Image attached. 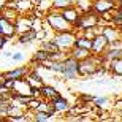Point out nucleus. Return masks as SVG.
<instances>
[{"label": "nucleus", "instance_id": "f257e3e1", "mask_svg": "<svg viewBox=\"0 0 122 122\" xmlns=\"http://www.w3.org/2000/svg\"><path fill=\"white\" fill-rule=\"evenodd\" d=\"M76 71H78V59L70 57V59L65 60V71L62 73L63 76L68 78V79H73L76 76Z\"/></svg>", "mask_w": 122, "mask_h": 122}, {"label": "nucleus", "instance_id": "9b49d317", "mask_svg": "<svg viewBox=\"0 0 122 122\" xmlns=\"http://www.w3.org/2000/svg\"><path fill=\"white\" fill-rule=\"evenodd\" d=\"M111 8V3H109L108 0H98L97 3H95V10L97 11H106V10Z\"/></svg>", "mask_w": 122, "mask_h": 122}, {"label": "nucleus", "instance_id": "9d476101", "mask_svg": "<svg viewBox=\"0 0 122 122\" xmlns=\"http://www.w3.org/2000/svg\"><path fill=\"white\" fill-rule=\"evenodd\" d=\"M76 46L79 48H84V49H92V41L89 38H79V40H75Z\"/></svg>", "mask_w": 122, "mask_h": 122}, {"label": "nucleus", "instance_id": "39448f33", "mask_svg": "<svg viewBox=\"0 0 122 122\" xmlns=\"http://www.w3.org/2000/svg\"><path fill=\"white\" fill-rule=\"evenodd\" d=\"M56 43L59 46V49L60 48H70V46L75 43V36H73L71 33H63V35H59L56 38Z\"/></svg>", "mask_w": 122, "mask_h": 122}, {"label": "nucleus", "instance_id": "2eb2a0df", "mask_svg": "<svg viewBox=\"0 0 122 122\" xmlns=\"http://www.w3.org/2000/svg\"><path fill=\"white\" fill-rule=\"evenodd\" d=\"M35 36H36V33H35V32L29 30L27 33H24V35L21 36V40H19V41H21V43H29V41H32L33 38H35Z\"/></svg>", "mask_w": 122, "mask_h": 122}, {"label": "nucleus", "instance_id": "bb28decb", "mask_svg": "<svg viewBox=\"0 0 122 122\" xmlns=\"http://www.w3.org/2000/svg\"><path fill=\"white\" fill-rule=\"evenodd\" d=\"M121 25H122V22H121Z\"/></svg>", "mask_w": 122, "mask_h": 122}, {"label": "nucleus", "instance_id": "4468645a", "mask_svg": "<svg viewBox=\"0 0 122 122\" xmlns=\"http://www.w3.org/2000/svg\"><path fill=\"white\" fill-rule=\"evenodd\" d=\"M49 56H51V52L41 49V51H38V52L35 54V59L40 60V62H46V60H49Z\"/></svg>", "mask_w": 122, "mask_h": 122}, {"label": "nucleus", "instance_id": "5701e85b", "mask_svg": "<svg viewBox=\"0 0 122 122\" xmlns=\"http://www.w3.org/2000/svg\"><path fill=\"white\" fill-rule=\"evenodd\" d=\"M103 103H106V98H95V105H98V106H102Z\"/></svg>", "mask_w": 122, "mask_h": 122}, {"label": "nucleus", "instance_id": "20e7f679", "mask_svg": "<svg viewBox=\"0 0 122 122\" xmlns=\"http://www.w3.org/2000/svg\"><path fill=\"white\" fill-rule=\"evenodd\" d=\"M48 21H49V24L54 29H57V30H67L68 29V21L63 18V16H49Z\"/></svg>", "mask_w": 122, "mask_h": 122}, {"label": "nucleus", "instance_id": "f3484780", "mask_svg": "<svg viewBox=\"0 0 122 122\" xmlns=\"http://www.w3.org/2000/svg\"><path fill=\"white\" fill-rule=\"evenodd\" d=\"M41 94L43 95H46V97H52V98H56L57 97V92L52 89V87H41Z\"/></svg>", "mask_w": 122, "mask_h": 122}, {"label": "nucleus", "instance_id": "f03ea898", "mask_svg": "<svg viewBox=\"0 0 122 122\" xmlns=\"http://www.w3.org/2000/svg\"><path fill=\"white\" fill-rule=\"evenodd\" d=\"M13 86L16 87V92H18L19 95H25V97H33V89L30 87V84H29V81H16V79H13Z\"/></svg>", "mask_w": 122, "mask_h": 122}, {"label": "nucleus", "instance_id": "6ab92c4d", "mask_svg": "<svg viewBox=\"0 0 122 122\" xmlns=\"http://www.w3.org/2000/svg\"><path fill=\"white\" fill-rule=\"evenodd\" d=\"M109 59H119V57H122V51L121 49H111L108 54Z\"/></svg>", "mask_w": 122, "mask_h": 122}, {"label": "nucleus", "instance_id": "aec40b11", "mask_svg": "<svg viewBox=\"0 0 122 122\" xmlns=\"http://www.w3.org/2000/svg\"><path fill=\"white\" fill-rule=\"evenodd\" d=\"M70 3H73V0H56V2H54V6L62 8V6H68Z\"/></svg>", "mask_w": 122, "mask_h": 122}, {"label": "nucleus", "instance_id": "b1692460", "mask_svg": "<svg viewBox=\"0 0 122 122\" xmlns=\"http://www.w3.org/2000/svg\"><path fill=\"white\" fill-rule=\"evenodd\" d=\"M13 59H14V60H21V59H22V54L16 52V54H13Z\"/></svg>", "mask_w": 122, "mask_h": 122}, {"label": "nucleus", "instance_id": "ddd939ff", "mask_svg": "<svg viewBox=\"0 0 122 122\" xmlns=\"http://www.w3.org/2000/svg\"><path fill=\"white\" fill-rule=\"evenodd\" d=\"M63 18L67 19L68 22H75L78 19V14H76V11H73V10H67V11H63V14H62Z\"/></svg>", "mask_w": 122, "mask_h": 122}, {"label": "nucleus", "instance_id": "6e6552de", "mask_svg": "<svg viewBox=\"0 0 122 122\" xmlns=\"http://www.w3.org/2000/svg\"><path fill=\"white\" fill-rule=\"evenodd\" d=\"M52 106H54V111H63V109L68 108V103L65 98H60L59 95L54 98V103H52Z\"/></svg>", "mask_w": 122, "mask_h": 122}, {"label": "nucleus", "instance_id": "a878e982", "mask_svg": "<svg viewBox=\"0 0 122 122\" xmlns=\"http://www.w3.org/2000/svg\"><path fill=\"white\" fill-rule=\"evenodd\" d=\"M5 5H6V0H0V8H5Z\"/></svg>", "mask_w": 122, "mask_h": 122}, {"label": "nucleus", "instance_id": "393cba45", "mask_svg": "<svg viewBox=\"0 0 122 122\" xmlns=\"http://www.w3.org/2000/svg\"><path fill=\"white\" fill-rule=\"evenodd\" d=\"M5 41H6V40H5V36H3V35H0V48L5 45Z\"/></svg>", "mask_w": 122, "mask_h": 122}, {"label": "nucleus", "instance_id": "f8f14e48", "mask_svg": "<svg viewBox=\"0 0 122 122\" xmlns=\"http://www.w3.org/2000/svg\"><path fill=\"white\" fill-rule=\"evenodd\" d=\"M87 56H89V49H84V48H79V46H76V49H75V54H73V57L75 59H86Z\"/></svg>", "mask_w": 122, "mask_h": 122}, {"label": "nucleus", "instance_id": "412c9836", "mask_svg": "<svg viewBox=\"0 0 122 122\" xmlns=\"http://www.w3.org/2000/svg\"><path fill=\"white\" fill-rule=\"evenodd\" d=\"M113 68H114V71L116 73H119V75H122V59L119 57L116 62H114V65H113Z\"/></svg>", "mask_w": 122, "mask_h": 122}, {"label": "nucleus", "instance_id": "dca6fc26", "mask_svg": "<svg viewBox=\"0 0 122 122\" xmlns=\"http://www.w3.org/2000/svg\"><path fill=\"white\" fill-rule=\"evenodd\" d=\"M43 49L52 54V52H57V51H59V46H57V43H56V41H54V43H45Z\"/></svg>", "mask_w": 122, "mask_h": 122}, {"label": "nucleus", "instance_id": "7ed1b4c3", "mask_svg": "<svg viewBox=\"0 0 122 122\" xmlns=\"http://www.w3.org/2000/svg\"><path fill=\"white\" fill-rule=\"evenodd\" d=\"M97 70H98V68H97V62H95L94 59H89V60L86 59L84 62L81 63V65L78 63V71L81 73V75H87V73H95Z\"/></svg>", "mask_w": 122, "mask_h": 122}, {"label": "nucleus", "instance_id": "4be33fe9", "mask_svg": "<svg viewBox=\"0 0 122 122\" xmlns=\"http://www.w3.org/2000/svg\"><path fill=\"white\" fill-rule=\"evenodd\" d=\"M51 113H36V121H48Z\"/></svg>", "mask_w": 122, "mask_h": 122}, {"label": "nucleus", "instance_id": "0eeeda50", "mask_svg": "<svg viewBox=\"0 0 122 122\" xmlns=\"http://www.w3.org/2000/svg\"><path fill=\"white\" fill-rule=\"evenodd\" d=\"M108 40H106V36L105 35H100V36H95L94 40H92V49L97 51V52H102L105 46H106Z\"/></svg>", "mask_w": 122, "mask_h": 122}, {"label": "nucleus", "instance_id": "1a4fd4ad", "mask_svg": "<svg viewBox=\"0 0 122 122\" xmlns=\"http://www.w3.org/2000/svg\"><path fill=\"white\" fill-rule=\"evenodd\" d=\"M24 73H25L24 68H19V70H14V71H8L3 75V79H16L18 76H22Z\"/></svg>", "mask_w": 122, "mask_h": 122}, {"label": "nucleus", "instance_id": "423d86ee", "mask_svg": "<svg viewBox=\"0 0 122 122\" xmlns=\"http://www.w3.org/2000/svg\"><path fill=\"white\" fill-rule=\"evenodd\" d=\"M0 33H3L6 36L14 33V27L10 24V21L6 18H0Z\"/></svg>", "mask_w": 122, "mask_h": 122}, {"label": "nucleus", "instance_id": "a211bd4d", "mask_svg": "<svg viewBox=\"0 0 122 122\" xmlns=\"http://www.w3.org/2000/svg\"><path fill=\"white\" fill-rule=\"evenodd\" d=\"M103 35L106 36V40H108V41H113V40H116V38H117V33H116L114 30H111V29H106Z\"/></svg>", "mask_w": 122, "mask_h": 122}]
</instances>
